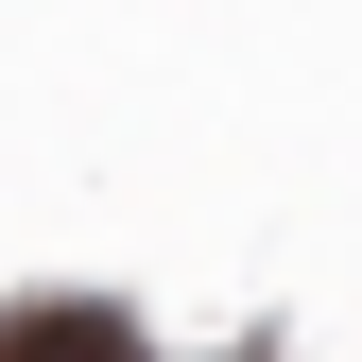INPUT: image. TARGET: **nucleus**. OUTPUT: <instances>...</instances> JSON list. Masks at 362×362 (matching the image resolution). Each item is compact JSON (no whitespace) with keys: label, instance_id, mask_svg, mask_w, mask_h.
<instances>
[{"label":"nucleus","instance_id":"obj_1","mask_svg":"<svg viewBox=\"0 0 362 362\" xmlns=\"http://www.w3.org/2000/svg\"><path fill=\"white\" fill-rule=\"evenodd\" d=\"M0 362H139V328H121L104 293H18L0 310Z\"/></svg>","mask_w":362,"mask_h":362}]
</instances>
